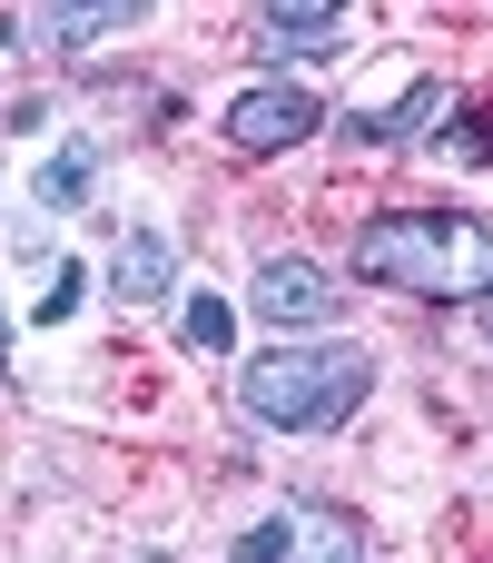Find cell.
<instances>
[{
  "instance_id": "obj_12",
  "label": "cell",
  "mask_w": 493,
  "mask_h": 563,
  "mask_svg": "<svg viewBox=\"0 0 493 563\" xmlns=\"http://www.w3.org/2000/svg\"><path fill=\"white\" fill-rule=\"evenodd\" d=\"M296 563H366V544H356V525H346V515H306Z\"/></svg>"
},
{
  "instance_id": "obj_4",
  "label": "cell",
  "mask_w": 493,
  "mask_h": 563,
  "mask_svg": "<svg viewBox=\"0 0 493 563\" xmlns=\"http://www.w3.org/2000/svg\"><path fill=\"white\" fill-rule=\"evenodd\" d=\"M247 297H257V317L287 327V336H316V327H336V307H346V297H336V267H316V257H267Z\"/></svg>"
},
{
  "instance_id": "obj_5",
  "label": "cell",
  "mask_w": 493,
  "mask_h": 563,
  "mask_svg": "<svg viewBox=\"0 0 493 563\" xmlns=\"http://www.w3.org/2000/svg\"><path fill=\"white\" fill-rule=\"evenodd\" d=\"M455 119V89L445 79H415L405 99H385V109H346V139H366V148H405V139H425V129H445Z\"/></svg>"
},
{
  "instance_id": "obj_7",
  "label": "cell",
  "mask_w": 493,
  "mask_h": 563,
  "mask_svg": "<svg viewBox=\"0 0 493 563\" xmlns=\"http://www.w3.org/2000/svg\"><path fill=\"white\" fill-rule=\"evenodd\" d=\"M257 40H267L277 59H296V49H346V10H296V0H277V10L257 20Z\"/></svg>"
},
{
  "instance_id": "obj_10",
  "label": "cell",
  "mask_w": 493,
  "mask_h": 563,
  "mask_svg": "<svg viewBox=\"0 0 493 563\" xmlns=\"http://www.w3.org/2000/svg\"><path fill=\"white\" fill-rule=\"evenodd\" d=\"M178 336H188V356H227V346H237V317H227V297H188Z\"/></svg>"
},
{
  "instance_id": "obj_8",
  "label": "cell",
  "mask_w": 493,
  "mask_h": 563,
  "mask_svg": "<svg viewBox=\"0 0 493 563\" xmlns=\"http://www.w3.org/2000/svg\"><path fill=\"white\" fill-rule=\"evenodd\" d=\"M89 168H99V139H69V148L40 168V198H49V208H79V198H89Z\"/></svg>"
},
{
  "instance_id": "obj_15",
  "label": "cell",
  "mask_w": 493,
  "mask_h": 563,
  "mask_svg": "<svg viewBox=\"0 0 493 563\" xmlns=\"http://www.w3.org/2000/svg\"><path fill=\"white\" fill-rule=\"evenodd\" d=\"M0 366H10V317H0Z\"/></svg>"
},
{
  "instance_id": "obj_1",
  "label": "cell",
  "mask_w": 493,
  "mask_h": 563,
  "mask_svg": "<svg viewBox=\"0 0 493 563\" xmlns=\"http://www.w3.org/2000/svg\"><path fill=\"white\" fill-rule=\"evenodd\" d=\"M356 277L366 287H395V297H435V307L493 297V218H464V208H385V218L356 228Z\"/></svg>"
},
{
  "instance_id": "obj_13",
  "label": "cell",
  "mask_w": 493,
  "mask_h": 563,
  "mask_svg": "<svg viewBox=\"0 0 493 563\" xmlns=\"http://www.w3.org/2000/svg\"><path fill=\"white\" fill-rule=\"evenodd\" d=\"M455 158L464 168H493V109H464L455 119Z\"/></svg>"
},
{
  "instance_id": "obj_14",
  "label": "cell",
  "mask_w": 493,
  "mask_h": 563,
  "mask_svg": "<svg viewBox=\"0 0 493 563\" xmlns=\"http://www.w3.org/2000/svg\"><path fill=\"white\" fill-rule=\"evenodd\" d=\"M79 287H89V277H79V267H59V277H49V297H40V327H59V317L79 307Z\"/></svg>"
},
{
  "instance_id": "obj_6",
  "label": "cell",
  "mask_w": 493,
  "mask_h": 563,
  "mask_svg": "<svg viewBox=\"0 0 493 563\" xmlns=\"http://www.w3.org/2000/svg\"><path fill=\"white\" fill-rule=\"evenodd\" d=\"M168 287H178V247H168L158 228H128V238L109 247V297L148 307V297H168Z\"/></svg>"
},
{
  "instance_id": "obj_16",
  "label": "cell",
  "mask_w": 493,
  "mask_h": 563,
  "mask_svg": "<svg viewBox=\"0 0 493 563\" xmlns=\"http://www.w3.org/2000/svg\"><path fill=\"white\" fill-rule=\"evenodd\" d=\"M484 307H493V297H484Z\"/></svg>"
},
{
  "instance_id": "obj_2",
  "label": "cell",
  "mask_w": 493,
  "mask_h": 563,
  "mask_svg": "<svg viewBox=\"0 0 493 563\" xmlns=\"http://www.w3.org/2000/svg\"><path fill=\"white\" fill-rule=\"evenodd\" d=\"M376 396V356L366 346H277L237 376V406L277 435H316V426H346L356 406Z\"/></svg>"
},
{
  "instance_id": "obj_3",
  "label": "cell",
  "mask_w": 493,
  "mask_h": 563,
  "mask_svg": "<svg viewBox=\"0 0 493 563\" xmlns=\"http://www.w3.org/2000/svg\"><path fill=\"white\" fill-rule=\"evenodd\" d=\"M316 129H326L316 89H287V79H267V89H247V99L227 109V148H237V158H277V148H306Z\"/></svg>"
},
{
  "instance_id": "obj_11",
  "label": "cell",
  "mask_w": 493,
  "mask_h": 563,
  "mask_svg": "<svg viewBox=\"0 0 493 563\" xmlns=\"http://www.w3.org/2000/svg\"><path fill=\"white\" fill-rule=\"evenodd\" d=\"M128 20H138V10H128V0H109V10H49L40 30H49L59 49H79V40H109V30H128Z\"/></svg>"
},
{
  "instance_id": "obj_9",
  "label": "cell",
  "mask_w": 493,
  "mask_h": 563,
  "mask_svg": "<svg viewBox=\"0 0 493 563\" xmlns=\"http://www.w3.org/2000/svg\"><path fill=\"white\" fill-rule=\"evenodd\" d=\"M296 544H306V515L287 505V515H267V525L237 534V563H296Z\"/></svg>"
}]
</instances>
